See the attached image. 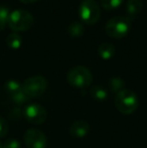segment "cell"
Segmentation results:
<instances>
[{
	"instance_id": "7",
	"label": "cell",
	"mask_w": 147,
	"mask_h": 148,
	"mask_svg": "<svg viewBox=\"0 0 147 148\" xmlns=\"http://www.w3.org/2000/svg\"><path fill=\"white\" fill-rule=\"evenodd\" d=\"M23 116L31 124L40 125L46 120L47 112L39 104H30L23 110Z\"/></svg>"
},
{
	"instance_id": "14",
	"label": "cell",
	"mask_w": 147,
	"mask_h": 148,
	"mask_svg": "<svg viewBox=\"0 0 147 148\" xmlns=\"http://www.w3.org/2000/svg\"><path fill=\"white\" fill-rule=\"evenodd\" d=\"M6 43L11 49H19L22 45V38L18 33L12 32L6 37Z\"/></svg>"
},
{
	"instance_id": "12",
	"label": "cell",
	"mask_w": 147,
	"mask_h": 148,
	"mask_svg": "<svg viewBox=\"0 0 147 148\" xmlns=\"http://www.w3.org/2000/svg\"><path fill=\"white\" fill-rule=\"evenodd\" d=\"M85 27L84 24L80 21H73L68 27V33L72 37H79L84 34Z\"/></svg>"
},
{
	"instance_id": "6",
	"label": "cell",
	"mask_w": 147,
	"mask_h": 148,
	"mask_svg": "<svg viewBox=\"0 0 147 148\" xmlns=\"http://www.w3.org/2000/svg\"><path fill=\"white\" fill-rule=\"evenodd\" d=\"M47 88V81L42 76H34L22 84V91L28 98H36L42 95Z\"/></svg>"
},
{
	"instance_id": "16",
	"label": "cell",
	"mask_w": 147,
	"mask_h": 148,
	"mask_svg": "<svg viewBox=\"0 0 147 148\" xmlns=\"http://www.w3.org/2000/svg\"><path fill=\"white\" fill-rule=\"evenodd\" d=\"M124 86H125V82L119 77H114L109 81V88H110L112 92H114L116 94L121 91V90H123Z\"/></svg>"
},
{
	"instance_id": "2",
	"label": "cell",
	"mask_w": 147,
	"mask_h": 148,
	"mask_svg": "<svg viewBox=\"0 0 147 148\" xmlns=\"http://www.w3.org/2000/svg\"><path fill=\"white\" fill-rule=\"evenodd\" d=\"M34 18L29 11L24 9H16L10 12L7 24L12 30L25 31L34 25Z\"/></svg>"
},
{
	"instance_id": "23",
	"label": "cell",
	"mask_w": 147,
	"mask_h": 148,
	"mask_svg": "<svg viewBox=\"0 0 147 148\" xmlns=\"http://www.w3.org/2000/svg\"><path fill=\"white\" fill-rule=\"evenodd\" d=\"M0 148H3V146H2V143L0 142Z\"/></svg>"
},
{
	"instance_id": "22",
	"label": "cell",
	"mask_w": 147,
	"mask_h": 148,
	"mask_svg": "<svg viewBox=\"0 0 147 148\" xmlns=\"http://www.w3.org/2000/svg\"><path fill=\"white\" fill-rule=\"evenodd\" d=\"M20 1L23 2V3H31V2H34L36 0H20Z\"/></svg>"
},
{
	"instance_id": "11",
	"label": "cell",
	"mask_w": 147,
	"mask_h": 148,
	"mask_svg": "<svg viewBox=\"0 0 147 148\" xmlns=\"http://www.w3.org/2000/svg\"><path fill=\"white\" fill-rule=\"evenodd\" d=\"M142 6V0H128L126 3V12L130 17H134L141 11Z\"/></svg>"
},
{
	"instance_id": "13",
	"label": "cell",
	"mask_w": 147,
	"mask_h": 148,
	"mask_svg": "<svg viewBox=\"0 0 147 148\" xmlns=\"http://www.w3.org/2000/svg\"><path fill=\"white\" fill-rule=\"evenodd\" d=\"M90 93H91V96H92L96 101L103 102L107 99V97H108L107 91L103 88V87H100V86H93L90 91Z\"/></svg>"
},
{
	"instance_id": "19",
	"label": "cell",
	"mask_w": 147,
	"mask_h": 148,
	"mask_svg": "<svg viewBox=\"0 0 147 148\" xmlns=\"http://www.w3.org/2000/svg\"><path fill=\"white\" fill-rule=\"evenodd\" d=\"M9 14H10L9 9H8L5 5L0 6V30L5 27L6 23H7V21H8V16H9Z\"/></svg>"
},
{
	"instance_id": "18",
	"label": "cell",
	"mask_w": 147,
	"mask_h": 148,
	"mask_svg": "<svg viewBox=\"0 0 147 148\" xmlns=\"http://www.w3.org/2000/svg\"><path fill=\"white\" fill-rule=\"evenodd\" d=\"M10 98H11L12 101H13L15 104H17V105H22V104L26 103V102L29 100V98L25 95V93H24L22 90H20L19 92H17V93L11 95L10 96Z\"/></svg>"
},
{
	"instance_id": "21",
	"label": "cell",
	"mask_w": 147,
	"mask_h": 148,
	"mask_svg": "<svg viewBox=\"0 0 147 148\" xmlns=\"http://www.w3.org/2000/svg\"><path fill=\"white\" fill-rule=\"evenodd\" d=\"M8 132V124L5 119L0 117V137H4Z\"/></svg>"
},
{
	"instance_id": "20",
	"label": "cell",
	"mask_w": 147,
	"mask_h": 148,
	"mask_svg": "<svg viewBox=\"0 0 147 148\" xmlns=\"http://www.w3.org/2000/svg\"><path fill=\"white\" fill-rule=\"evenodd\" d=\"M2 146H3V148H20L21 145H20L18 140H16L14 138H9L4 142V144Z\"/></svg>"
},
{
	"instance_id": "4",
	"label": "cell",
	"mask_w": 147,
	"mask_h": 148,
	"mask_svg": "<svg viewBox=\"0 0 147 148\" xmlns=\"http://www.w3.org/2000/svg\"><path fill=\"white\" fill-rule=\"evenodd\" d=\"M131 28V18L128 16H114L105 25L106 33L114 38H122L126 36Z\"/></svg>"
},
{
	"instance_id": "3",
	"label": "cell",
	"mask_w": 147,
	"mask_h": 148,
	"mask_svg": "<svg viewBox=\"0 0 147 148\" xmlns=\"http://www.w3.org/2000/svg\"><path fill=\"white\" fill-rule=\"evenodd\" d=\"M67 81L72 87L84 89L92 84L93 75L87 66H77L68 72Z\"/></svg>"
},
{
	"instance_id": "17",
	"label": "cell",
	"mask_w": 147,
	"mask_h": 148,
	"mask_svg": "<svg viewBox=\"0 0 147 148\" xmlns=\"http://www.w3.org/2000/svg\"><path fill=\"white\" fill-rule=\"evenodd\" d=\"M100 3L104 9L113 10L119 7L123 3V0H100Z\"/></svg>"
},
{
	"instance_id": "9",
	"label": "cell",
	"mask_w": 147,
	"mask_h": 148,
	"mask_svg": "<svg viewBox=\"0 0 147 148\" xmlns=\"http://www.w3.org/2000/svg\"><path fill=\"white\" fill-rule=\"evenodd\" d=\"M90 125L85 120L75 121L70 127V134L75 138H83L89 133Z\"/></svg>"
},
{
	"instance_id": "5",
	"label": "cell",
	"mask_w": 147,
	"mask_h": 148,
	"mask_svg": "<svg viewBox=\"0 0 147 148\" xmlns=\"http://www.w3.org/2000/svg\"><path fill=\"white\" fill-rule=\"evenodd\" d=\"M79 14L87 24H95L101 17V8L96 0H83L79 6Z\"/></svg>"
},
{
	"instance_id": "1",
	"label": "cell",
	"mask_w": 147,
	"mask_h": 148,
	"mask_svg": "<svg viewBox=\"0 0 147 148\" xmlns=\"http://www.w3.org/2000/svg\"><path fill=\"white\" fill-rule=\"evenodd\" d=\"M116 109L124 115H130L138 109L139 100L133 91L123 89L116 94L115 97Z\"/></svg>"
},
{
	"instance_id": "8",
	"label": "cell",
	"mask_w": 147,
	"mask_h": 148,
	"mask_svg": "<svg viewBox=\"0 0 147 148\" xmlns=\"http://www.w3.org/2000/svg\"><path fill=\"white\" fill-rule=\"evenodd\" d=\"M24 143L27 148H45L47 139L38 129H28L24 133Z\"/></svg>"
},
{
	"instance_id": "15",
	"label": "cell",
	"mask_w": 147,
	"mask_h": 148,
	"mask_svg": "<svg viewBox=\"0 0 147 148\" xmlns=\"http://www.w3.org/2000/svg\"><path fill=\"white\" fill-rule=\"evenodd\" d=\"M4 89L8 93V95L11 96L22 90V85H20V83L15 80H9L4 84Z\"/></svg>"
},
{
	"instance_id": "10",
	"label": "cell",
	"mask_w": 147,
	"mask_h": 148,
	"mask_svg": "<svg viewBox=\"0 0 147 148\" xmlns=\"http://www.w3.org/2000/svg\"><path fill=\"white\" fill-rule=\"evenodd\" d=\"M115 47L110 42H102L98 47V53L103 60H110L115 55Z\"/></svg>"
}]
</instances>
